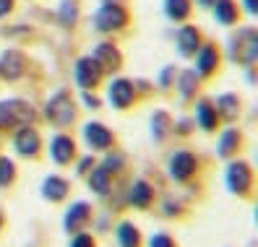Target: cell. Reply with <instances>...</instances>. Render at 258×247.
<instances>
[{"label":"cell","instance_id":"15","mask_svg":"<svg viewBox=\"0 0 258 247\" xmlns=\"http://www.w3.org/2000/svg\"><path fill=\"white\" fill-rule=\"evenodd\" d=\"M199 47H201V32L196 26H183L177 32V50H180V55H185V57H190V55H196L199 52Z\"/></svg>","mask_w":258,"mask_h":247},{"label":"cell","instance_id":"25","mask_svg":"<svg viewBox=\"0 0 258 247\" xmlns=\"http://www.w3.org/2000/svg\"><path fill=\"white\" fill-rule=\"evenodd\" d=\"M240 148V133L237 130H224L222 133V138H219V148H217V153L222 159H227V156H232V153Z\"/></svg>","mask_w":258,"mask_h":247},{"label":"cell","instance_id":"23","mask_svg":"<svg viewBox=\"0 0 258 247\" xmlns=\"http://www.w3.org/2000/svg\"><path fill=\"white\" fill-rule=\"evenodd\" d=\"M164 13L170 21H185L190 16V0H164Z\"/></svg>","mask_w":258,"mask_h":247},{"label":"cell","instance_id":"3","mask_svg":"<svg viewBox=\"0 0 258 247\" xmlns=\"http://www.w3.org/2000/svg\"><path fill=\"white\" fill-rule=\"evenodd\" d=\"M34 110L21 99H6L0 102V128H13V125H26L32 122Z\"/></svg>","mask_w":258,"mask_h":247},{"label":"cell","instance_id":"30","mask_svg":"<svg viewBox=\"0 0 258 247\" xmlns=\"http://www.w3.org/2000/svg\"><path fill=\"white\" fill-rule=\"evenodd\" d=\"M149 247H177L175 239L170 234H164V231H157V234L149 237Z\"/></svg>","mask_w":258,"mask_h":247},{"label":"cell","instance_id":"35","mask_svg":"<svg viewBox=\"0 0 258 247\" xmlns=\"http://www.w3.org/2000/svg\"><path fill=\"white\" fill-rule=\"evenodd\" d=\"M11 8H13V0H0V16H6Z\"/></svg>","mask_w":258,"mask_h":247},{"label":"cell","instance_id":"19","mask_svg":"<svg viewBox=\"0 0 258 247\" xmlns=\"http://www.w3.org/2000/svg\"><path fill=\"white\" fill-rule=\"evenodd\" d=\"M115 237H117L120 247H141V231L131 221H120L115 229Z\"/></svg>","mask_w":258,"mask_h":247},{"label":"cell","instance_id":"1","mask_svg":"<svg viewBox=\"0 0 258 247\" xmlns=\"http://www.w3.org/2000/svg\"><path fill=\"white\" fill-rule=\"evenodd\" d=\"M224 182H227V190H230V193H235V195H250V190H253V169H250V164H245V161L227 164Z\"/></svg>","mask_w":258,"mask_h":247},{"label":"cell","instance_id":"38","mask_svg":"<svg viewBox=\"0 0 258 247\" xmlns=\"http://www.w3.org/2000/svg\"><path fill=\"white\" fill-rule=\"evenodd\" d=\"M0 229H3V211H0Z\"/></svg>","mask_w":258,"mask_h":247},{"label":"cell","instance_id":"29","mask_svg":"<svg viewBox=\"0 0 258 247\" xmlns=\"http://www.w3.org/2000/svg\"><path fill=\"white\" fill-rule=\"evenodd\" d=\"M68 247H97V239L92 234H86V231H76Z\"/></svg>","mask_w":258,"mask_h":247},{"label":"cell","instance_id":"32","mask_svg":"<svg viewBox=\"0 0 258 247\" xmlns=\"http://www.w3.org/2000/svg\"><path fill=\"white\" fill-rule=\"evenodd\" d=\"M60 19H63V24H73L76 21V3H73V0H66V3H63Z\"/></svg>","mask_w":258,"mask_h":247},{"label":"cell","instance_id":"26","mask_svg":"<svg viewBox=\"0 0 258 247\" xmlns=\"http://www.w3.org/2000/svg\"><path fill=\"white\" fill-rule=\"evenodd\" d=\"M16 182V164L8 156H0V188H11Z\"/></svg>","mask_w":258,"mask_h":247},{"label":"cell","instance_id":"33","mask_svg":"<svg viewBox=\"0 0 258 247\" xmlns=\"http://www.w3.org/2000/svg\"><path fill=\"white\" fill-rule=\"evenodd\" d=\"M94 167V159L92 156H86V159H81V164H79V175H86L89 169Z\"/></svg>","mask_w":258,"mask_h":247},{"label":"cell","instance_id":"13","mask_svg":"<svg viewBox=\"0 0 258 247\" xmlns=\"http://www.w3.org/2000/svg\"><path fill=\"white\" fill-rule=\"evenodd\" d=\"M68 190H71L68 180H63L60 175H50V177H44V182H42V198L50 200V203H60V200H66Z\"/></svg>","mask_w":258,"mask_h":247},{"label":"cell","instance_id":"28","mask_svg":"<svg viewBox=\"0 0 258 247\" xmlns=\"http://www.w3.org/2000/svg\"><path fill=\"white\" fill-rule=\"evenodd\" d=\"M196 86H199V78H196V70H185L180 75V91H183V97H190Z\"/></svg>","mask_w":258,"mask_h":247},{"label":"cell","instance_id":"17","mask_svg":"<svg viewBox=\"0 0 258 247\" xmlns=\"http://www.w3.org/2000/svg\"><path fill=\"white\" fill-rule=\"evenodd\" d=\"M92 57L99 63L102 70H115V68H120V60H123L120 52H117V47H112V42H102Z\"/></svg>","mask_w":258,"mask_h":247},{"label":"cell","instance_id":"16","mask_svg":"<svg viewBox=\"0 0 258 247\" xmlns=\"http://www.w3.org/2000/svg\"><path fill=\"white\" fill-rule=\"evenodd\" d=\"M24 68H26L24 55L16 52V50H8V52H3V57H0V73H3L8 81H16L24 73Z\"/></svg>","mask_w":258,"mask_h":247},{"label":"cell","instance_id":"31","mask_svg":"<svg viewBox=\"0 0 258 247\" xmlns=\"http://www.w3.org/2000/svg\"><path fill=\"white\" fill-rule=\"evenodd\" d=\"M123 161H125V159H123V153H112V156H107V159L102 161V167L112 175V172H117V169L123 167Z\"/></svg>","mask_w":258,"mask_h":247},{"label":"cell","instance_id":"21","mask_svg":"<svg viewBox=\"0 0 258 247\" xmlns=\"http://www.w3.org/2000/svg\"><path fill=\"white\" fill-rule=\"evenodd\" d=\"M196 120H199V125L204 128V130H214L217 128V122H219V115H217V110H214V104L211 102H199V107H196Z\"/></svg>","mask_w":258,"mask_h":247},{"label":"cell","instance_id":"9","mask_svg":"<svg viewBox=\"0 0 258 247\" xmlns=\"http://www.w3.org/2000/svg\"><path fill=\"white\" fill-rule=\"evenodd\" d=\"M102 68L94 57H81L79 63H76V81H79L81 89H94L102 78Z\"/></svg>","mask_w":258,"mask_h":247},{"label":"cell","instance_id":"10","mask_svg":"<svg viewBox=\"0 0 258 247\" xmlns=\"http://www.w3.org/2000/svg\"><path fill=\"white\" fill-rule=\"evenodd\" d=\"M50 156L55 164H71L76 159V143H73V138L71 135H55L52 141H50Z\"/></svg>","mask_w":258,"mask_h":247},{"label":"cell","instance_id":"7","mask_svg":"<svg viewBox=\"0 0 258 247\" xmlns=\"http://www.w3.org/2000/svg\"><path fill=\"white\" fill-rule=\"evenodd\" d=\"M89 221H92V206L84 203V200H76L63 216V229L68 234H76V231H84Z\"/></svg>","mask_w":258,"mask_h":247},{"label":"cell","instance_id":"6","mask_svg":"<svg viewBox=\"0 0 258 247\" xmlns=\"http://www.w3.org/2000/svg\"><path fill=\"white\" fill-rule=\"evenodd\" d=\"M125 21H128V13L120 8L117 3H104L97 11V16H94V26L99 29V32H112V29H120V26H125Z\"/></svg>","mask_w":258,"mask_h":247},{"label":"cell","instance_id":"2","mask_svg":"<svg viewBox=\"0 0 258 247\" xmlns=\"http://www.w3.org/2000/svg\"><path fill=\"white\" fill-rule=\"evenodd\" d=\"M230 55L240 65H253L258 55V34L253 29H242V32L230 42Z\"/></svg>","mask_w":258,"mask_h":247},{"label":"cell","instance_id":"27","mask_svg":"<svg viewBox=\"0 0 258 247\" xmlns=\"http://www.w3.org/2000/svg\"><path fill=\"white\" fill-rule=\"evenodd\" d=\"M167 128H170V117H167V112H157L154 117H151V130H154L157 141H162V135H164Z\"/></svg>","mask_w":258,"mask_h":247},{"label":"cell","instance_id":"11","mask_svg":"<svg viewBox=\"0 0 258 247\" xmlns=\"http://www.w3.org/2000/svg\"><path fill=\"white\" fill-rule=\"evenodd\" d=\"M13 148H16L21 156H37L39 153V133L34 128L24 125L16 135H13Z\"/></svg>","mask_w":258,"mask_h":247},{"label":"cell","instance_id":"8","mask_svg":"<svg viewBox=\"0 0 258 247\" xmlns=\"http://www.w3.org/2000/svg\"><path fill=\"white\" fill-rule=\"evenodd\" d=\"M84 141L92 151H107V148H112L115 138L102 122H86L84 125Z\"/></svg>","mask_w":258,"mask_h":247},{"label":"cell","instance_id":"24","mask_svg":"<svg viewBox=\"0 0 258 247\" xmlns=\"http://www.w3.org/2000/svg\"><path fill=\"white\" fill-rule=\"evenodd\" d=\"M214 16H217L219 24H235L237 21L235 0H214Z\"/></svg>","mask_w":258,"mask_h":247},{"label":"cell","instance_id":"18","mask_svg":"<svg viewBox=\"0 0 258 247\" xmlns=\"http://www.w3.org/2000/svg\"><path fill=\"white\" fill-rule=\"evenodd\" d=\"M217 63H219V52L214 44H206V47L199 50V57H196V70L201 75H209L217 70Z\"/></svg>","mask_w":258,"mask_h":247},{"label":"cell","instance_id":"4","mask_svg":"<svg viewBox=\"0 0 258 247\" xmlns=\"http://www.w3.org/2000/svg\"><path fill=\"white\" fill-rule=\"evenodd\" d=\"M44 112H47V120L52 122L55 128H66V125H71L73 117H76L73 102H71V97L66 94V91H57V94L47 102Z\"/></svg>","mask_w":258,"mask_h":247},{"label":"cell","instance_id":"34","mask_svg":"<svg viewBox=\"0 0 258 247\" xmlns=\"http://www.w3.org/2000/svg\"><path fill=\"white\" fill-rule=\"evenodd\" d=\"M84 102H86V107H92V110H97V107H99V99L92 97V94H86V91H84Z\"/></svg>","mask_w":258,"mask_h":247},{"label":"cell","instance_id":"20","mask_svg":"<svg viewBox=\"0 0 258 247\" xmlns=\"http://www.w3.org/2000/svg\"><path fill=\"white\" fill-rule=\"evenodd\" d=\"M89 188H92L97 195H107L110 188H112V175L104 169L102 164L92 169V175H89Z\"/></svg>","mask_w":258,"mask_h":247},{"label":"cell","instance_id":"5","mask_svg":"<svg viewBox=\"0 0 258 247\" xmlns=\"http://www.w3.org/2000/svg\"><path fill=\"white\" fill-rule=\"evenodd\" d=\"M167 169H170V177L175 182H188L196 175V169H199V159L190 151H175V153H170Z\"/></svg>","mask_w":258,"mask_h":247},{"label":"cell","instance_id":"14","mask_svg":"<svg viewBox=\"0 0 258 247\" xmlns=\"http://www.w3.org/2000/svg\"><path fill=\"white\" fill-rule=\"evenodd\" d=\"M128 203L136 206V208H141V211H146L151 203H154V188H151L146 180H136L131 185V190H128Z\"/></svg>","mask_w":258,"mask_h":247},{"label":"cell","instance_id":"12","mask_svg":"<svg viewBox=\"0 0 258 247\" xmlns=\"http://www.w3.org/2000/svg\"><path fill=\"white\" fill-rule=\"evenodd\" d=\"M107 94H110V102L115 110H128L133 104V84L125 78H115L107 89Z\"/></svg>","mask_w":258,"mask_h":247},{"label":"cell","instance_id":"39","mask_svg":"<svg viewBox=\"0 0 258 247\" xmlns=\"http://www.w3.org/2000/svg\"><path fill=\"white\" fill-rule=\"evenodd\" d=\"M104 3H107V0H104Z\"/></svg>","mask_w":258,"mask_h":247},{"label":"cell","instance_id":"37","mask_svg":"<svg viewBox=\"0 0 258 247\" xmlns=\"http://www.w3.org/2000/svg\"><path fill=\"white\" fill-rule=\"evenodd\" d=\"M199 6H214V0H199Z\"/></svg>","mask_w":258,"mask_h":247},{"label":"cell","instance_id":"22","mask_svg":"<svg viewBox=\"0 0 258 247\" xmlns=\"http://www.w3.org/2000/svg\"><path fill=\"white\" fill-rule=\"evenodd\" d=\"M217 115H222L227 122H232L235 117H237V112H240V104H237V97L235 94H222L219 99H217Z\"/></svg>","mask_w":258,"mask_h":247},{"label":"cell","instance_id":"36","mask_svg":"<svg viewBox=\"0 0 258 247\" xmlns=\"http://www.w3.org/2000/svg\"><path fill=\"white\" fill-rule=\"evenodd\" d=\"M245 8H248L250 13H255V11H258V3H255V0H245Z\"/></svg>","mask_w":258,"mask_h":247}]
</instances>
